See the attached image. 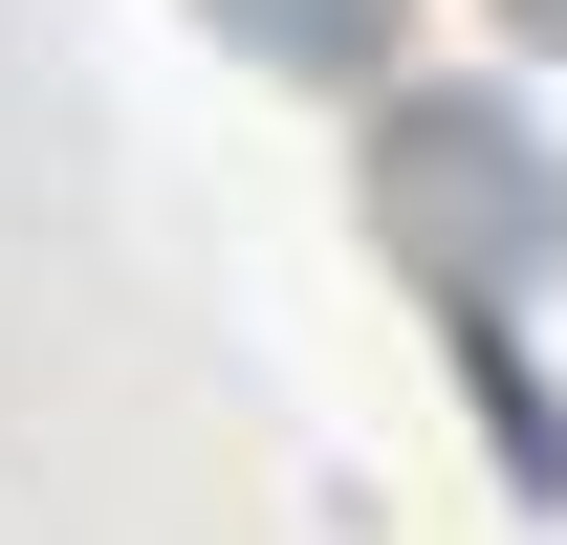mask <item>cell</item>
<instances>
[{
    "label": "cell",
    "mask_w": 567,
    "mask_h": 545,
    "mask_svg": "<svg viewBox=\"0 0 567 545\" xmlns=\"http://www.w3.org/2000/svg\"><path fill=\"white\" fill-rule=\"evenodd\" d=\"M502 22H524V44H567V0H502Z\"/></svg>",
    "instance_id": "3957f363"
},
{
    "label": "cell",
    "mask_w": 567,
    "mask_h": 545,
    "mask_svg": "<svg viewBox=\"0 0 567 545\" xmlns=\"http://www.w3.org/2000/svg\"><path fill=\"white\" fill-rule=\"evenodd\" d=\"M393 22H415V0H218V44H262V66H306V88H371Z\"/></svg>",
    "instance_id": "7a4b0ae2"
},
{
    "label": "cell",
    "mask_w": 567,
    "mask_h": 545,
    "mask_svg": "<svg viewBox=\"0 0 567 545\" xmlns=\"http://www.w3.org/2000/svg\"><path fill=\"white\" fill-rule=\"evenodd\" d=\"M371 240H393V284H436L458 349L502 371V306L567 263V175H546V132H524L502 88H393V110H371ZM502 414H524V371H502Z\"/></svg>",
    "instance_id": "6da1fadb"
}]
</instances>
